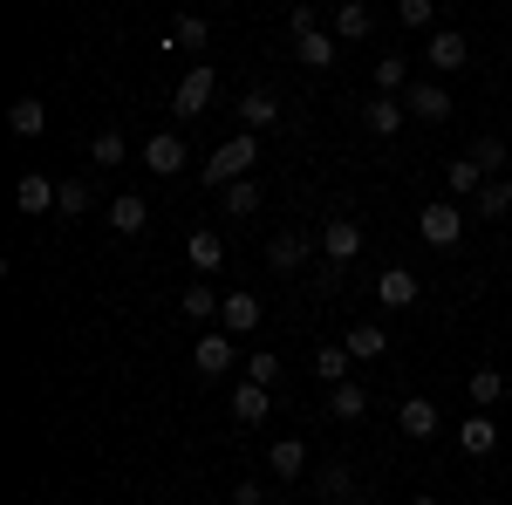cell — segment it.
I'll return each instance as SVG.
<instances>
[{
    "instance_id": "40",
    "label": "cell",
    "mask_w": 512,
    "mask_h": 505,
    "mask_svg": "<svg viewBox=\"0 0 512 505\" xmlns=\"http://www.w3.org/2000/svg\"><path fill=\"white\" fill-rule=\"evenodd\" d=\"M233 505H267V478H239V485H233Z\"/></svg>"
},
{
    "instance_id": "18",
    "label": "cell",
    "mask_w": 512,
    "mask_h": 505,
    "mask_svg": "<svg viewBox=\"0 0 512 505\" xmlns=\"http://www.w3.org/2000/svg\"><path fill=\"white\" fill-rule=\"evenodd\" d=\"M274 417V389L267 383H239L233 389V424H267Z\"/></svg>"
},
{
    "instance_id": "24",
    "label": "cell",
    "mask_w": 512,
    "mask_h": 505,
    "mask_svg": "<svg viewBox=\"0 0 512 505\" xmlns=\"http://www.w3.org/2000/svg\"><path fill=\"white\" fill-rule=\"evenodd\" d=\"M465 396H472V410H499V403H506V376H499L492 362H478L472 383H465Z\"/></svg>"
},
{
    "instance_id": "1",
    "label": "cell",
    "mask_w": 512,
    "mask_h": 505,
    "mask_svg": "<svg viewBox=\"0 0 512 505\" xmlns=\"http://www.w3.org/2000/svg\"><path fill=\"white\" fill-rule=\"evenodd\" d=\"M253 164H260V130H239V137H226L219 151L205 157V192H226L233 178H253Z\"/></svg>"
},
{
    "instance_id": "16",
    "label": "cell",
    "mask_w": 512,
    "mask_h": 505,
    "mask_svg": "<svg viewBox=\"0 0 512 505\" xmlns=\"http://www.w3.org/2000/svg\"><path fill=\"white\" fill-rule=\"evenodd\" d=\"M185 260H192V273H198V280H212V273L226 267V239H219V233H205V226H198V233L185 239Z\"/></svg>"
},
{
    "instance_id": "30",
    "label": "cell",
    "mask_w": 512,
    "mask_h": 505,
    "mask_svg": "<svg viewBox=\"0 0 512 505\" xmlns=\"http://www.w3.org/2000/svg\"><path fill=\"white\" fill-rule=\"evenodd\" d=\"M219 205H226V219H253V212H260V178H233V185L219 192Z\"/></svg>"
},
{
    "instance_id": "4",
    "label": "cell",
    "mask_w": 512,
    "mask_h": 505,
    "mask_svg": "<svg viewBox=\"0 0 512 505\" xmlns=\"http://www.w3.org/2000/svg\"><path fill=\"white\" fill-rule=\"evenodd\" d=\"M424 62H431L437 76H458V69L472 62V41L458 35V28H431V35H424Z\"/></svg>"
},
{
    "instance_id": "2",
    "label": "cell",
    "mask_w": 512,
    "mask_h": 505,
    "mask_svg": "<svg viewBox=\"0 0 512 505\" xmlns=\"http://www.w3.org/2000/svg\"><path fill=\"white\" fill-rule=\"evenodd\" d=\"M212 89H219V76H212V62H192L185 76L171 82V117H178V123L205 117V110H212Z\"/></svg>"
},
{
    "instance_id": "6",
    "label": "cell",
    "mask_w": 512,
    "mask_h": 505,
    "mask_svg": "<svg viewBox=\"0 0 512 505\" xmlns=\"http://www.w3.org/2000/svg\"><path fill=\"white\" fill-rule=\"evenodd\" d=\"M137 157H144V171H151V178H178V171L192 164V151H185V137H178V130H158Z\"/></svg>"
},
{
    "instance_id": "38",
    "label": "cell",
    "mask_w": 512,
    "mask_h": 505,
    "mask_svg": "<svg viewBox=\"0 0 512 505\" xmlns=\"http://www.w3.org/2000/svg\"><path fill=\"white\" fill-rule=\"evenodd\" d=\"M89 157H96L103 171H110V164H123V157H130V144H123V130H96V144H89Z\"/></svg>"
},
{
    "instance_id": "37",
    "label": "cell",
    "mask_w": 512,
    "mask_h": 505,
    "mask_svg": "<svg viewBox=\"0 0 512 505\" xmlns=\"http://www.w3.org/2000/svg\"><path fill=\"white\" fill-rule=\"evenodd\" d=\"M239 369H246V383H267V389L280 383V355H274V349H253Z\"/></svg>"
},
{
    "instance_id": "31",
    "label": "cell",
    "mask_w": 512,
    "mask_h": 505,
    "mask_svg": "<svg viewBox=\"0 0 512 505\" xmlns=\"http://www.w3.org/2000/svg\"><path fill=\"white\" fill-rule=\"evenodd\" d=\"M349 369H355V355L342 349V342H328V349H315V383H349Z\"/></svg>"
},
{
    "instance_id": "17",
    "label": "cell",
    "mask_w": 512,
    "mask_h": 505,
    "mask_svg": "<svg viewBox=\"0 0 512 505\" xmlns=\"http://www.w3.org/2000/svg\"><path fill=\"white\" fill-rule=\"evenodd\" d=\"M55 198H62V185H55V178H41V171H28V178L14 185V205H21L28 219H41V212H55Z\"/></svg>"
},
{
    "instance_id": "11",
    "label": "cell",
    "mask_w": 512,
    "mask_h": 505,
    "mask_svg": "<svg viewBox=\"0 0 512 505\" xmlns=\"http://www.w3.org/2000/svg\"><path fill=\"white\" fill-rule=\"evenodd\" d=\"M355 253H362V226H355V219H328V226H321V260H328V267H349Z\"/></svg>"
},
{
    "instance_id": "7",
    "label": "cell",
    "mask_w": 512,
    "mask_h": 505,
    "mask_svg": "<svg viewBox=\"0 0 512 505\" xmlns=\"http://www.w3.org/2000/svg\"><path fill=\"white\" fill-rule=\"evenodd\" d=\"M192 362H198V376L212 383V376H226L233 369V335L212 321V328H198V349H192Z\"/></svg>"
},
{
    "instance_id": "26",
    "label": "cell",
    "mask_w": 512,
    "mask_h": 505,
    "mask_svg": "<svg viewBox=\"0 0 512 505\" xmlns=\"http://www.w3.org/2000/svg\"><path fill=\"white\" fill-rule=\"evenodd\" d=\"M342 349H349L355 362H376V355H390V335H383L376 321H355L349 335H342Z\"/></svg>"
},
{
    "instance_id": "3",
    "label": "cell",
    "mask_w": 512,
    "mask_h": 505,
    "mask_svg": "<svg viewBox=\"0 0 512 505\" xmlns=\"http://www.w3.org/2000/svg\"><path fill=\"white\" fill-rule=\"evenodd\" d=\"M417 233H424V246H458V233H465V205H458V198H431V205L417 212Z\"/></svg>"
},
{
    "instance_id": "41",
    "label": "cell",
    "mask_w": 512,
    "mask_h": 505,
    "mask_svg": "<svg viewBox=\"0 0 512 505\" xmlns=\"http://www.w3.org/2000/svg\"><path fill=\"white\" fill-rule=\"evenodd\" d=\"M287 35H321L315 7H294V14H287Z\"/></svg>"
},
{
    "instance_id": "35",
    "label": "cell",
    "mask_w": 512,
    "mask_h": 505,
    "mask_svg": "<svg viewBox=\"0 0 512 505\" xmlns=\"http://www.w3.org/2000/svg\"><path fill=\"white\" fill-rule=\"evenodd\" d=\"M89 205H96V192H89V178H62V198H55V212H62V219H82Z\"/></svg>"
},
{
    "instance_id": "25",
    "label": "cell",
    "mask_w": 512,
    "mask_h": 505,
    "mask_svg": "<svg viewBox=\"0 0 512 505\" xmlns=\"http://www.w3.org/2000/svg\"><path fill=\"white\" fill-rule=\"evenodd\" d=\"M260 301H253V294H226V308H219V328H226V335H253V328H260Z\"/></svg>"
},
{
    "instance_id": "28",
    "label": "cell",
    "mask_w": 512,
    "mask_h": 505,
    "mask_svg": "<svg viewBox=\"0 0 512 505\" xmlns=\"http://www.w3.org/2000/svg\"><path fill=\"white\" fill-rule=\"evenodd\" d=\"M171 48H178V55H198V62H205V41H212V28H205V21H198V14H178V21H171Z\"/></svg>"
},
{
    "instance_id": "43",
    "label": "cell",
    "mask_w": 512,
    "mask_h": 505,
    "mask_svg": "<svg viewBox=\"0 0 512 505\" xmlns=\"http://www.w3.org/2000/svg\"><path fill=\"white\" fill-rule=\"evenodd\" d=\"M506 505H512V499H506Z\"/></svg>"
},
{
    "instance_id": "12",
    "label": "cell",
    "mask_w": 512,
    "mask_h": 505,
    "mask_svg": "<svg viewBox=\"0 0 512 505\" xmlns=\"http://www.w3.org/2000/svg\"><path fill=\"white\" fill-rule=\"evenodd\" d=\"M219 308H226V294H219L212 280H192V287L178 294V314H185L192 328H212V321H219Z\"/></svg>"
},
{
    "instance_id": "15",
    "label": "cell",
    "mask_w": 512,
    "mask_h": 505,
    "mask_svg": "<svg viewBox=\"0 0 512 505\" xmlns=\"http://www.w3.org/2000/svg\"><path fill=\"white\" fill-rule=\"evenodd\" d=\"M437 424H444V417H437V403H431V396H410V403L396 410V430H403V437H417V444H431Z\"/></svg>"
},
{
    "instance_id": "20",
    "label": "cell",
    "mask_w": 512,
    "mask_h": 505,
    "mask_svg": "<svg viewBox=\"0 0 512 505\" xmlns=\"http://www.w3.org/2000/svg\"><path fill=\"white\" fill-rule=\"evenodd\" d=\"M321 410H328L335 424H355V417H369V389H362V383L349 376V383H335V389H328V403H321Z\"/></svg>"
},
{
    "instance_id": "33",
    "label": "cell",
    "mask_w": 512,
    "mask_h": 505,
    "mask_svg": "<svg viewBox=\"0 0 512 505\" xmlns=\"http://www.w3.org/2000/svg\"><path fill=\"white\" fill-rule=\"evenodd\" d=\"M472 205H478V219H506L512 212V171L506 178H485V192H478Z\"/></svg>"
},
{
    "instance_id": "9",
    "label": "cell",
    "mask_w": 512,
    "mask_h": 505,
    "mask_svg": "<svg viewBox=\"0 0 512 505\" xmlns=\"http://www.w3.org/2000/svg\"><path fill=\"white\" fill-rule=\"evenodd\" d=\"M308 478H315V499H328V505H362L369 499L349 465H321V471H308Z\"/></svg>"
},
{
    "instance_id": "10",
    "label": "cell",
    "mask_w": 512,
    "mask_h": 505,
    "mask_svg": "<svg viewBox=\"0 0 512 505\" xmlns=\"http://www.w3.org/2000/svg\"><path fill=\"white\" fill-rule=\"evenodd\" d=\"M403 110L417 123H444L451 117V89H444V82H410V89H403Z\"/></svg>"
},
{
    "instance_id": "8",
    "label": "cell",
    "mask_w": 512,
    "mask_h": 505,
    "mask_svg": "<svg viewBox=\"0 0 512 505\" xmlns=\"http://www.w3.org/2000/svg\"><path fill=\"white\" fill-rule=\"evenodd\" d=\"M315 253H321V239H308V233H274L267 239V267L274 273H301Z\"/></svg>"
},
{
    "instance_id": "39",
    "label": "cell",
    "mask_w": 512,
    "mask_h": 505,
    "mask_svg": "<svg viewBox=\"0 0 512 505\" xmlns=\"http://www.w3.org/2000/svg\"><path fill=\"white\" fill-rule=\"evenodd\" d=\"M396 21H403V28H424V35H431V28H437V0H396Z\"/></svg>"
},
{
    "instance_id": "34",
    "label": "cell",
    "mask_w": 512,
    "mask_h": 505,
    "mask_svg": "<svg viewBox=\"0 0 512 505\" xmlns=\"http://www.w3.org/2000/svg\"><path fill=\"white\" fill-rule=\"evenodd\" d=\"M369 82H376V96H403V89H410V62H403V55H383Z\"/></svg>"
},
{
    "instance_id": "13",
    "label": "cell",
    "mask_w": 512,
    "mask_h": 505,
    "mask_svg": "<svg viewBox=\"0 0 512 505\" xmlns=\"http://www.w3.org/2000/svg\"><path fill=\"white\" fill-rule=\"evenodd\" d=\"M417 294H424V287H417L410 267H383L376 273V301H383V308H417Z\"/></svg>"
},
{
    "instance_id": "14",
    "label": "cell",
    "mask_w": 512,
    "mask_h": 505,
    "mask_svg": "<svg viewBox=\"0 0 512 505\" xmlns=\"http://www.w3.org/2000/svg\"><path fill=\"white\" fill-rule=\"evenodd\" d=\"M144 226H151V198L144 192H117L110 198V233L130 239V233H144Z\"/></svg>"
},
{
    "instance_id": "29",
    "label": "cell",
    "mask_w": 512,
    "mask_h": 505,
    "mask_svg": "<svg viewBox=\"0 0 512 505\" xmlns=\"http://www.w3.org/2000/svg\"><path fill=\"white\" fill-rule=\"evenodd\" d=\"M369 28H376L369 21V0H342L335 7V41H369Z\"/></svg>"
},
{
    "instance_id": "19",
    "label": "cell",
    "mask_w": 512,
    "mask_h": 505,
    "mask_svg": "<svg viewBox=\"0 0 512 505\" xmlns=\"http://www.w3.org/2000/svg\"><path fill=\"white\" fill-rule=\"evenodd\" d=\"M239 123L267 137V130L280 123V96H274V89H246V96H239Z\"/></svg>"
},
{
    "instance_id": "27",
    "label": "cell",
    "mask_w": 512,
    "mask_h": 505,
    "mask_svg": "<svg viewBox=\"0 0 512 505\" xmlns=\"http://www.w3.org/2000/svg\"><path fill=\"white\" fill-rule=\"evenodd\" d=\"M7 130H14V137H41V130H48V103H41V96H14Z\"/></svg>"
},
{
    "instance_id": "21",
    "label": "cell",
    "mask_w": 512,
    "mask_h": 505,
    "mask_svg": "<svg viewBox=\"0 0 512 505\" xmlns=\"http://www.w3.org/2000/svg\"><path fill=\"white\" fill-rule=\"evenodd\" d=\"M403 117H410V110H403V96H369V103H362L369 137H396V130H403Z\"/></svg>"
},
{
    "instance_id": "5",
    "label": "cell",
    "mask_w": 512,
    "mask_h": 505,
    "mask_svg": "<svg viewBox=\"0 0 512 505\" xmlns=\"http://www.w3.org/2000/svg\"><path fill=\"white\" fill-rule=\"evenodd\" d=\"M308 465H315V458H308L301 437H274V444H267V478H274V485H301Z\"/></svg>"
},
{
    "instance_id": "32",
    "label": "cell",
    "mask_w": 512,
    "mask_h": 505,
    "mask_svg": "<svg viewBox=\"0 0 512 505\" xmlns=\"http://www.w3.org/2000/svg\"><path fill=\"white\" fill-rule=\"evenodd\" d=\"M444 185H451V198H478V192H485V171H478V157H451Z\"/></svg>"
},
{
    "instance_id": "42",
    "label": "cell",
    "mask_w": 512,
    "mask_h": 505,
    "mask_svg": "<svg viewBox=\"0 0 512 505\" xmlns=\"http://www.w3.org/2000/svg\"><path fill=\"white\" fill-rule=\"evenodd\" d=\"M410 505H444V499H431V492H424V499H410Z\"/></svg>"
},
{
    "instance_id": "36",
    "label": "cell",
    "mask_w": 512,
    "mask_h": 505,
    "mask_svg": "<svg viewBox=\"0 0 512 505\" xmlns=\"http://www.w3.org/2000/svg\"><path fill=\"white\" fill-rule=\"evenodd\" d=\"M465 157H478V171H485V178H506V137H478Z\"/></svg>"
},
{
    "instance_id": "22",
    "label": "cell",
    "mask_w": 512,
    "mask_h": 505,
    "mask_svg": "<svg viewBox=\"0 0 512 505\" xmlns=\"http://www.w3.org/2000/svg\"><path fill=\"white\" fill-rule=\"evenodd\" d=\"M458 444H465L472 458H492V451H499V424H492V410H472V417L458 424Z\"/></svg>"
},
{
    "instance_id": "23",
    "label": "cell",
    "mask_w": 512,
    "mask_h": 505,
    "mask_svg": "<svg viewBox=\"0 0 512 505\" xmlns=\"http://www.w3.org/2000/svg\"><path fill=\"white\" fill-rule=\"evenodd\" d=\"M335 55H342V41L335 35H294V62H301V69H335Z\"/></svg>"
}]
</instances>
